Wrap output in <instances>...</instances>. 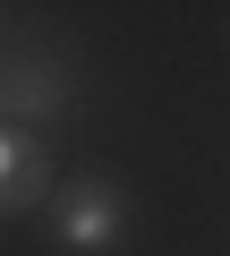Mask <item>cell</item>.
I'll use <instances>...</instances> for the list:
<instances>
[{"label":"cell","mask_w":230,"mask_h":256,"mask_svg":"<svg viewBox=\"0 0 230 256\" xmlns=\"http://www.w3.org/2000/svg\"><path fill=\"white\" fill-rule=\"evenodd\" d=\"M51 230H60V248L102 256L128 239V196L111 180H68V188H51Z\"/></svg>","instance_id":"6da1fadb"},{"label":"cell","mask_w":230,"mask_h":256,"mask_svg":"<svg viewBox=\"0 0 230 256\" xmlns=\"http://www.w3.org/2000/svg\"><path fill=\"white\" fill-rule=\"evenodd\" d=\"M51 205V154L26 128H0V214H34Z\"/></svg>","instance_id":"7a4b0ae2"}]
</instances>
